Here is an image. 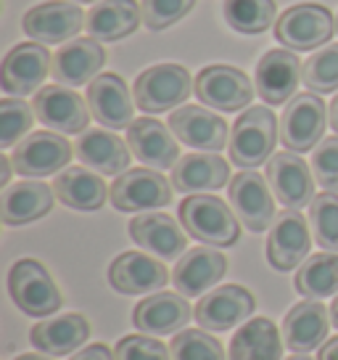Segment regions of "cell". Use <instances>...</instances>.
<instances>
[{
	"mask_svg": "<svg viewBox=\"0 0 338 360\" xmlns=\"http://www.w3.org/2000/svg\"><path fill=\"white\" fill-rule=\"evenodd\" d=\"M69 3H93V6H95V3H101V0H69Z\"/></svg>",
	"mask_w": 338,
	"mask_h": 360,
	"instance_id": "obj_49",
	"label": "cell"
},
{
	"mask_svg": "<svg viewBox=\"0 0 338 360\" xmlns=\"http://www.w3.org/2000/svg\"><path fill=\"white\" fill-rule=\"evenodd\" d=\"M327 326H330V321H327L325 304H320L317 300H304V302L293 304L283 318L285 347L291 349L293 355L312 352L317 345H323Z\"/></svg>",
	"mask_w": 338,
	"mask_h": 360,
	"instance_id": "obj_27",
	"label": "cell"
},
{
	"mask_svg": "<svg viewBox=\"0 0 338 360\" xmlns=\"http://www.w3.org/2000/svg\"><path fill=\"white\" fill-rule=\"evenodd\" d=\"M267 180H270L275 199L285 210H302L315 202V180L306 162L293 151H280L267 162Z\"/></svg>",
	"mask_w": 338,
	"mask_h": 360,
	"instance_id": "obj_14",
	"label": "cell"
},
{
	"mask_svg": "<svg viewBox=\"0 0 338 360\" xmlns=\"http://www.w3.org/2000/svg\"><path fill=\"white\" fill-rule=\"evenodd\" d=\"M34 109L22 98H3L0 101V148H11L22 141V135L32 127Z\"/></svg>",
	"mask_w": 338,
	"mask_h": 360,
	"instance_id": "obj_39",
	"label": "cell"
},
{
	"mask_svg": "<svg viewBox=\"0 0 338 360\" xmlns=\"http://www.w3.org/2000/svg\"><path fill=\"white\" fill-rule=\"evenodd\" d=\"M11 159L0 157V186H8V178H11Z\"/></svg>",
	"mask_w": 338,
	"mask_h": 360,
	"instance_id": "obj_45",
	"label": "cell"
},
{
	"mask_svg": "<svg viewBox=\"0 0 338 360\" xmlns=\"http://www.w3.org/2000/svg\"><path fill=\"white\" fill-rule=\"evenodd\" d=\"M227 270L225 255L212 247H196L185 252L172 270V283L182 297H198L209 292Z\"/></svg>",
	"mask_w": 338,
	"mask_h": 360,
	"instance_id": "obj_22",
	"label": "cell"
},
{
	"mask_svg": "<svg viewBox=\"0 0 338 360\" xmlns=\"http://www.w3.org/2000/svg\"><path fill=\"white\" fill-rule=\"evenodd\" d=\"M13 360H53L50 355H37V352H27V355H19V358Z\"/></svg>",
	"mask_w": 338,
	"mask_h": 360,
	"instance_id": "obj_47",
	"label": "cell"
},
{
	"mask_svg": "<svg viewBox=\"0 0 338 360\" xmlns=\"http://www.w3.org/2000/svg\"><path fill=\"white\" fill-rule=\"evenodd\" d=\"M191 90H196V82L191 79L188 69L180 64H156L137 75L133 96L140 112L164 114L188 101Z\"/></svg>",
	"mask_w": 338,
	"mask_h": 360,
	"instance_id": "obj_3",
	"label": "cell"
},
{
	"mask_svg": "<svg viewBox=\"0 0 338 360\" xmlns=\"http://www.w3.org/2000/svg\"><path fill=\"white\" fill-rule=\"evenodd\" d=\"M312 172L325 191L338 193V135L317 143L312 151Z\"/></svg>",
	"mask_w": 338,
	"mask_h": 360,
	"instance_id": "obj_41",
	"label": "cell"
},
{
	"mask_svg": "<svg viewBox=\"0 0 338 360\" xmlns=\"http://www.w3.org/2000/svg\"><path fill=\"white\" fill-rule=\"evenodd\" d=\"M333 32H336L333 13L317 3H299L283 13L275 24L278 43L285 45L293 53L315 51L320 45H325L333 37Z\"/></svg>",
	"mask_w": 338,
	"mask_h": 360,
	"instance_id": "obj_4",
	"label": "cell"
},
{
	"mask_svg": "<svg viewBox=\"0 0 338 360\" xmlns=\"http://www.w3.org/2000/svg\"><path fill=\"white\" fill-rule=\"evenodd\" d=\"M90 337V323L77 313L50 315L43 318L37 326L29 331L32 345L43 355H69L77 347L85 345V339Z\"/></svg>",
	"mask_w": 338,
	"mask_h": 360,
	"instance_id": "obj_28",
	"label": "cell"
},
{
	"mask_svg": "<svg viewBox=\"0 0 338 360\" xmlns=\"http://www.w3.org/2000/svg\"><path fill=\"white\" fill-rule=\"evenodd\" d=\"M309 228L299 210H283L272 223L267 238V259L275 270H293L306 262L309 255Z\"/></svg>",
	"mask_w": 338,
	"mask_h": 360,
	"instance_id": "obj_18",
	"label": "cell"
},
{
	"mask_svg": "<svg viewBox=\"0 0 338 360\" xmlns=\"http://www.w3.org/2000/svg\"><path fill=\"white\" fill-rule=\"evenodd\" d=\"M85 16L79 11L77 3H64V0H50L40 3L24 13V32L32 37L34 43L58 45L74 37L82 30Z\"/></svg>",
	"mask_w": 338,
	"mask_h": 360,
	"instance_id": "obj_17",
	"label": "cell"
},
{
	"mask_svg": "<svg viewBox=\"0 0 338 360\" xmlns=\"http://www.w3.org/2000/svg\"><path fill=\"white\" fill-rule=\"evenodd\" d=\"M169 281L167 268L143 252H124L109 268V283L119 294L158 292Z\"/></svg>",
	"mask_w": 338,
	"mask_h": 360,
	"instance_id": "obj_23",
	"label": "cell"
},
{
	"mask_svg": "<svg viewBox=\"0 0 338 360\" xmlns=\"http://www.w3.org/2000/svg\"><path fill=\"white\" fill-rule=\"evenodd\" d=\"M278 143V122L275 114L267 106L246 109L233 124L230 135V159L233 165L243 169H257L259 165L270 162Z\"/></svg>",
	"mask_w": 338,
	"mask_h": 360,
	"instance_id": "obj_1",
	"label": "cell"
},
{
	"mask_svg": "<svg viewBox=\"0 0 338 360\" xmlns=\"http://www.w3.org/2000/svg\"><path fill=\"white\" fill-rule=\"evenodd\" d=\"M193 313L196 310H191V304H188V300L182 294L156 292V294H148V300H143V302L137 304L135 315H133V323L143 334L164 337V334L180 331L191 321Z\"/></svg>",
	"mask_w": 338,
	"mask_h": 360,
	"instance_id": "obj_24",
	"label": "cell"
},
{
	"mask_svg": "<svg viewBox=\"0 0 338 360\" xmlns=\"http://www.w3.org/2000/svg\"><path fill=\"white\" fill-rule=\"evenodd\" d=\"M34 117L46 124L48 130H56L61 135L85 133L90 124L93 114L85 98L72 88L61 85H43L32 98Z\"/></svg>",
	"mask_w": 338,
	"mask_h": 360,
	"instance_id": "obj_8",
	"label": "cell"
},
{
	"mask_svg": "<svg viewBox=\"0 0 338 360\" xmlns=\"http://www.w3.org/2000/svg\"><path fill=\"white\" fill-rule=\"evenodd\" d=\"M304 77V64L293 51H267L257 64V75H254V85L257 93L264 103L280 106V103L291 101L299 88V79Z\"/></svg>",
	"mask_w": 338,
	"mask_h": 360,
	"instance_id": "obj_13",
	"label": "cell"
},
{
	"mask_svg": "<svg viewBox=\"0 0 338 360\" xmlns=\"http://www.w3.org/2000/svg\"><path fill=\"white\" fill-rule=\"evenodd\" d=\"M254 297L243 286H219L215 292L203 294L201 302L196 304L193 318L206 331H227V328L243 323L254 315Z\"/></svg>",
	"mask_w": 338,
	"mask_h": 360,
	"instance_id": "obj_16",
	"label": "cell"
},
{
	"mask_svg": "<svg viewBox=\"0 0 338 360\" xmlns=\"http://www.w3.org/2000/svg\"><path fill=\"white\" fill-rule=\"evenodd\" d=\"M227 196H230V204H233V212L238 214V220L254 233L267 231L278 217L267 180L262 178L259 172H251V169L238 172L233 183L227 186Z\"/></svg>",
	"mask_w": 338,
	"mask_h": 360,
	"instance_id": "obj_12",
	"label": "cell"
},
{
	"mask_svg": "<svg viewBox=\"0 0 338 360\" xmlns=\"http://www.w3.org/2000/svg\"><path fill=\"white\" fill-rule=\"evenodd\" d=\"M72 159V146L58 133H32L22 143H16L11 154L13 169L24 178H46L53 172L67 169Z\"/></svg>",
	"mask_w": 338,
	"mask_h": 360,
	"instance_id": "obj_10",
	"label": "cell"
},
{
	"mask_svg": "<svg viewBox=\"0 0 338 360\" xmlns=\"http://www.w3.org/2000/svg\"><path fill=\"white\" fill-rule=\"evenodd\" d=\"M53 193H56L61 204H67L72 210L79 212H95L101 210L106 202V183L101 175H95L85 167H67L58 172L53 180Z\"/></svg>",
	"mask_w": 338,
	"mask_h": 360,
	"instance_id": "obj_32",
	"label": "cell"
},
{
	"mask_svg": "<svg viewBox=\"0 0 338 360\" xmlns=\"http://www.w3.org/2000/svg\"><path fill=\"white\" fill-rule=\"evenodd\" d=\"M225 22L243 34H262L275 24V0H225Z\"/></svg>",
	"mask_w": 338,
	"mask_h": 360,
	"instance_id": "obj_35",
	"label": "cell"
},
{
	"mask_svg": "<svg viewBox=\"0 0 338 360\" xmlns=\"http://www.w3.org/2000/svg\"><path fill=\"white\" fill-rule=\"evenodd\" d=\"M327 109L317 93H296L280 117V141L293 154L317 148L325 133Z\"/></svg>",
	"mask_w": 338,
	"mask_h": 360,
	"instance_id": "obj_6",
	"label": "cell"
},
{
	"mask_svg": "<svg viewBox=\"0 0 338 360\" xmlns=\"http://www.w3.org/2000/svg\"><path fill=\"white\" fill-rule=\"evenodd\" d=\"M169 130L177 141L198 151H222L227 143V124L219 114H212L203 106H182L169 114Z\"/></svg>",
	"mask_w": 338,
	"mask_h": 360,
	"instance_id": "obj_19",
	"label": "cell"
},
{
	"mask_svg": "<svg viewBox=\"0 0 338 360\" xmlns=\"http://www.w3.org/2000/svg\"><path fill=\"white\" fill-rule=\"evenodd\" d=\"M103 64H106L103 45H98V40H93V37H79V40H72L58 48L50 75L64 88H79L85 82H93Z\"/></svg>",
	"mask_w": 338,
	"mask_h": 360,
	"instance_id": "obj_21",
	"label": "cell"
},
{
	"mask_svg": "<svg viewBox=\"0 0 338 360\" xmlns=\"http://www.w3.org/2000/svg\"><path fill=\"white\" fill-rule=\"evenodd\" d=\"M193 93L209 109L241 112L254 98V85L241 69L227 67V64H212L198 72Z\"/></svg>",
	"mask_w": 338,
	"mask_h": 360,
	"instance_id": "obj_7",
	"label": "cell"
},
{
	"mask_svg": "<svg viewBox=\"0 0 338 360\" xmlns=\"http://www.w3.org/2000/svg\"><path fill=\"white\" fill-rule=\"evenodd\" d=\"M196 6V0H143L140 3V13H143V24L148 30H167L172 24H177L182 16H188Z\"/></svg>",
	"mask_w": 338,
	"mask_h": 360,
	"instance_id": "obj_40",
	"label": "cell"
},
{
	"mask_svg": "<svg viewBox=\"0 0 338 360\" xmlns=\"http://www.w3.org/2000/svg\"><path fill=\"white\" fill-rule=\"evenodd\" d=\"M317 360H338V337H333L330 342H327L325 347L320 349V355H317Z\"/></svg>",
	"mask_w": 338,
	"mask_h": 360,
	"instance_id": "obj_44",
	"label": "cell"
},
{
	"mask_svg": "<svg viewBox=\"0 0 338 360\" xmlns=\"http://www.w3.org/2000/svg\"><path fill=\"white\" fill-rule=\"evenodd\" d=\"M283 342L270 318H254L230 339L227 360H280Z\"/></svg>",
	"mask_w": 338,
	"mask_h": 360,
	"instance_id": "obj_33",
	"label": "cell"
},
{
	"mask_svg": "<svg viewBox=\"0 0 338 360\" xmlns=\"http://www.w3.org/2000/svg\"><path fill=\"white\" fill-rule=\"evenodd\" d=\"M309 225L320 247L338 252V193H317L309 204Z\"/></svg>",
	"mask_w": 338,
	"mask_h": 360,
	"instance_id": "obj_37",
	"label": "cell"
},
{
	"mask_svg": "<svg viewBox=\"0 0 338 360\" xmlns=\"http://www.w3.org/2000/svg\"><path fill=\"white\" fill-rule=\"evenodd\" d=\"M53 207V188L37 180L6 186L0 196V217L6 225H24L46 217Z\"/></svg>",
	"mask_w": 338,
	"mask_h": 360,
	"instance_id": "obj_31",
	"label": "cell"
},
{
	"mask_svg": "<svg viewBox=\"0 0 338 360\" xmlns=\"http://www.w3.org/2000/svg\"><path fill=\"white\" fill-rule=\"evenodd\" d=\"M330 323L338 328V297L333 300V304H330Z\"/></svg>",
	"mask_w": 338,
	"mask_h": 360,
	"instance_id": "obj_48",
	"label": "cell"
},
{
	"mask_svg": "<svg viewBox=\"0 0 338 360\" xmlns=\"http://www.w3.org/2000/svg\"><path fill=\"white\" fill-rule=\"evenodd\" d=\"M143 13L135 0H101L85 16V30L98 43H116L137 30Z\"/></svg>",
	"mask_w": 338,
	"mask_h": 360,
	"instance_id": "obj_30",
	"label": "cell"
},
{
	"mask_svg": "<svg viewBox=\"0 0 338 360\" xmlns=\"http://www.w3.org/2000/svg\"><path fill=\"white\" fill-rule=\"evenodd\" d=\"M288 360H312V358H306V355H293V358H288Z\"/></svg>",
	"mask_w": 338,
	"mask_h": 360,
	"instance_id": "obj_50",
	"label": "cell"
},
{
	"mask_svg": "<svg viewBox=\"0 0 338 360\" xmlns=\"http://www.w3.org/2000/svg\"><path fill=\"white\" fill-rule=\"evenodd\" d=\"M77 157L85 167L101 175H122L130 169V146L106 130H85L77 138Z\"/></svg>",
	"mask_w": 338,
	"mask_h": 360,
	"instance_id": "obj_29",
	"label": "cell"
},
{
	"mask_svg": "<svg viewBox=\"0 0 338 360\" xmlns=\"http://www.w3.org/2000/svg\"><path fill=\"white\" fill-rule=\"evenodd\" d=\"M327 112H330V127H333L338 135V93H336V98L330 101V109H327Z\"/></svg>",
	"mask_w": 338,
	"mask_h": 360,
	"instance_id": "obj_46",
	"label": "cell"
},
{
	"mask_svg": "<svg viewBox=\"0 0 338 360\" xmlns=\"http://www.w3.org/2000/svg\"><path fill=\"white\" fill-rule=\"evenodd\" d=\"M304 85L309 93H333L338 90V45H323L304 61Z\"/></svg>",
	"mask_w": 338,
	"mask_h": 360,
	"instance_id": "obj_36",
	"label": "cell"
},
{
	"mask_svg": "<svg viewBox=\"0 0 338 360\" xmlns=\"http://www.w3.org/2000/svg\"><path fill=\"white\" fill-rule=\"evenodd\" d=\"M69 360H116V358H114V352L106 345H90V347H85L77 355H72Z\"/></svg>",
	"mask_w": 338,
	"mask_h": 360,
	"instance_id": "obj_43",
	"label": "cell"
},
{
	"mask_svg": "<svg viewBox=\"0 0 338 360\" xmlns=\"http://www.w3.org/2000/svg\"><path fill=\"white\" fill-rule=\"evenodd\" d=\"M177 135L164 122L140 117L127 127V146L137 162H143L154 169H169L180 162V143Z\"/></svg>",
	"mask_w": 338,
	"mask_h": 360,
	"instance_id": "obj_15",
	"label": "cell"
},
{
	"mask_svg": "<svg viewBox=\"0 0 338 360\" xmlns=\"http://www.w3.org/2000/svg\"><path fill=\"white\" fill-rule=\"evenodd\" d=\"M114 358L116 360H172V349H167V345H161L158 339L133 334V337H124L116 342Z\"/></svg>",
	"mask_w": 338,
	"mask_h": 360,
	"instance_id": "obj_42",
	"label": "cell"
},
{
	"mask_svg": "<svg viewBox=\"0 0 338 360\" xmlns=\"http://www.w3.org/2000/svg\"><path fill=\"white\" fill-rule=\"evenodd\" d=\"M169 349H172V360H225L222 345L201 328L175 334Z\"/></svg>",
	"mask_w": 338,
	"mask_h": 360,
	"instance_id": "obj_38",
	"label": "cell"
},
{
	"mask_svg": "<svg viewBox=\"0 0 338 360\" xmlns=\"http://www.w3.org/2000/svg\"><path fill=\"white\" fill-rule=\"evenodd\" d=\"M88 106L90 114L106 130H127L135 122V106L133 96L119 75H101L88 88Z\"/></svg>",
	"mask_w": 338,
	"mask_h": 360,
	"instance_id": "obj_20",
	"label": "cell"
},
{
	"mask_svg": "<svg viewBox=\"0 0 338 360\" xmlns=\"http://www.w3.org/2000/svg\"><path fill=\"white\" fill-rule=\"evenodd\" d=\"M230 178V167L219 154L198 151L182 157L172 167V186L180 193H209L219 191Z\"/></svg>",
	"mask_w": 338,
	"mask_h": 360,
	"instance_id": "obj_25",
	"label": "cell"
},
{
	"mask_svg": "<svg viewBox=\"0 0 338 360\" xmlns=\"http://www.w3.org/2000/svg\"><path fill=\"white\" fill-rule=\"evenodd\" d=\"M130 236L140 249H148L151 255L164 259L180 257L185 247H188V238L182 233V228L169 214L161 212H146L137 214L130 220Z\"/></svg>",
	"mask_w": 338,
	"mask_h": 360,
	"instance_id": "obj_26",
	"label": "cell"
},
{
	"mask_svg": "<svg viewBox=\"0 0 338 360\" xmlns=\"http://www.w3.org/2000/svg\"><path fill=\"white\" fill-rule=\"evenodd\" d=\"M50 67H53V58L43 43L13 45L3 58V90L19 98L37 93L50 75Z\"/></svg>",
	"mask_w": 338,
	"mask_h": 360,
	"instance_id": "obj_11",
	"label": "cell"
},
{
	"mask_svg": "<svg viewBox=\"0 0 338 360\" xmlns=\"http://www.w3.org/2000/svg\"><path fill=\"white\" fill-rule=\"evenodd\" d=\"M8 292L16 307L34 318H46L61 307L56 283L37 259H19L8 273Z\"/></svg>",
	"mask_w": 338,
	"mask_h": 360,
	"instance_id": "obj_5",
	"label": "cell"
},
{
	"mask_svg": "<svg viewBox=\"0 0 338 360\" xmlns=\"http://www.w3.org/2000/svg\"><path fill=\"white\" fill-rule=\"evenodd\" d=\"M109 191H111L109 193L111 204L119 212H148L172 202L169 180L161 172H154L148 167H133L116 175Z\"/></svg>",
	"mask_w": 338,
	"mask_h": 360,
	"instance_id": "obj_9",
	"label": "cell"
},
{
	"mask_svg": "<svg viewBox=\"0 0 338 360\" xmlns=\"http://www.w3.org/2000/svg\"><path fill=\"white\" fill-rule=\"evenodd\" d=\"M238 214L227 207L222 199L209 196V193H193L180 204V223L182 228L212 247H233L241 236L238 228Z\"/></svg>",
	"mask_w": 338,
	"mask_h": 360,
	"instance_id": "obj_2",
	"label": "cell"
},
{
	"mask_svg": "<svg viewBox=\"0 0 338 360\" xmlns=\"http://www.w3.org/2000/svg\"><path fill=\"white\" fill-rule=\"evenodd\" d=\"M296 292L304 294L306 300H323L338 292V252H323L309 257L296 270L293 278Z\"/></svg>",
	"mask_w": 338,
	"mask_h": 360,
	"instance_id": "obj_34",
	"label": "cell"
}]
</instances>
